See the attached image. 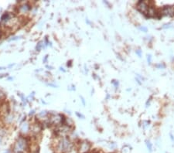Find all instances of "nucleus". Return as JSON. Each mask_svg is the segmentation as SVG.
Here are the masks:
<instances>
[{
	"instance_id": "nucleus-1",
	"label": "nucleus",
	"mask_w": 174,
	"mask_h": 153,
	"mask_svg": "<svg viewBox=\"0 0 174 153\" xmlns=\"http://www.w3.org/2000/svg\"><path fill=\"white\" fill-rule=\"evenodd\" d=\"M30 142V136L20 135L13 144L12 153H28Z\"/></svg>"
},
{
	"instance_id": "nucleus-2",
	"label": "nucleus",
	"mask_w": 174,
	"mask_h": 153,
	"mask_svg": "<svg viewBox=\"0 0 174 153\" xmlns=\"http://www.w3.org/2000/svg\"><path fill=\"white\" fill-rule=\"evenodd\" d=\"M56 144L54 145L56 153H67L75 147V144L67 137L56 138Z\"/></svg>"
},
{
	"instance_id": "nucleus-3",
	"label": "nucleus",
	"mask_w": 174,
	"mask_h": 153,
	"mask_svg": "<svg viewBox=\"0 0 174 153\" xmlns=\"http://www.w3.org/2000/svg\"><path fill=\"white\" fill-rule=\"evenodd\" d=\"M91 143L86 140H79V142L77 143V151L78 153H89L91 151Z\"/></svg>"
},
{
	"instance_id": "nucleus-4",
	"label": "nucleus",
	"mask_w": 174,
	"mask_h": 153,
	"mask_svg": "<svg viewBox=\"0 0 174 153\" xmlns=\"http://www.w3.org/2000/svg\"><path fill=\"white\" fill-rule=\"evenodd\" d=\"M20 135L28 136V135H29V132H30V123L26 121L22 122V124L20 125Z\"/></svg>"
},
{
	"instance_id": "nucleus-5",
	"label": "nucleus",
	"mask_w": 174,
	"mask_h": 153,
	"mask_svg": "<svg viewBox=\"0 0 174 153\" xmlns=\"http://www.w3.org/2000/svg\"><path fill=\"white\" fill-rule=\"evenodd\" d=\"M137 9H138V10H139L141 13L146 15L147 13H148V11H149V6L146 2L139 1V2L137 3Z\"/></svg>"
},
{
	"instance_id": "nucleus-6",
	"label": "nucleus",
	"mask_w": 174,
	"mask_h": 153,
	"mask_svg": "<svg viewBox=\"0 0 174 153\" xmlns=\"http://www.w3.org/2000/svg\"><path fill=\"white\" fill-rule=\"evenodd\" d=\"M161 13L163 15L168 16H174V7L173 6H164L163 9H161Z\"/></svg>"
},
{
	"instance_id": "nucleus-7",
	"label": "nucleus",
	"mask_w": 174,
	"mask_h": 153,
	"mask_svg": "<svg viewBox=\"0 0 174 153\" xmlns=\"http://www.w3.org/2000/svg\"><path fill=\"white\" fill-rule=\"evenodd\" d=\"M146 146H147V148H148V149H149V151L151 152L152 149V144L150 143V142L146 141Z\"/></svg>"
},
{
	"instance_id": "nucleus-8",
	"label": "nucleus",
	"mask_w": 174,
	"mask_h": 153,
	"mask_svg": "<svg viewBox=\"0 0 174 153\" xmlns=\"http://www.w3.org/2000/svg\"><path fill=\"white\" fill-rule=\"evenodd\" d=\"M42 47V42H40V43L37 44V46H36V50L40 51V49H41Z\"/></svg>"
},
{
	"instance_id": "nucleus-9",
	"label": "nucleus",
	"mask_w": 174,
	"mask_h": 153,
	"mask_svg": "<svg viewBox=\"0 0 174 153\" xmlns=\"http://www.w3.org/2000/svg\"><path fill=\"white\" fill-rule=\"evenodd\" d=\"M139 29L140 30L143 31V32H147V31H148V29H147L146 27H145V26H140Z\"/></svg>"
},
{
	"instance_id": "nucleus-10",
	"label": "nucleus",
	"mask_w": 174,
	"mask_h": 153,
	"mask_svg": "<svg viewBox=\"0 0 174 153\" xmlns=\"http://www.w3.org/2000/svg\"><path fill=\"white\" fill-rule=\"evenodd\" d=\"M147 60H148V63H151V61H152V57H151V55L147 56Z\"/></svg>"
},
{
	"instance_id": "nucleus-11",
	"label": "nucleus",
	"mask_w": 174,
	"mask_h": 153,
	"mask_svg": "<svg viewBox=\"0 0 174 153\" xmlns=\"http://www.w3.org/2000/svg\"><path fill=\"white\" fill-rule=\"evenodd\" d=\"M112 84L114 85V87H115L116 88H117V87H118V82L117 81H113Z\"/></svg>"
},
{
	"instance_id": "nucleus-12",
	"label": "nucleus",
	"mask_w": 174,
	"mask_h": 153,
	"mask_svg": "<svg viewBox=\"0 0 174 153\" xmlns=\"http://www.w3.org/2000/svg\"><path fill=\"white\" fill-rule=\"evenodd\" d=\"M3 140H4V136L2 135H0V145L3 142Z\"/></svg>"
},
{
	"instance_id": "nucleus-13",
	"label": "nucleus",
	"mask_w": 174,
	"mask_h": 153,
	"mask_svg": "<svg viewBox=\"0 0 174 153\" xmlns=\"http://www.w3.org/2000/svg\"><path fill=\"white\" fill-rule=\"evenodd\" d=\"M3 36V31H2V28H1V26H0V39L2 38V36Z\"/></svg>"
},
{
	"instance_id": "nucleus-14",
	"label": "nucleus",
	"mask_w": 174,
	"mask_h": 153,
	"mask_svg": "<svg viewBox=\"0 0 174 153\" xmlns=\"http://www.w3.org/2000/svg\"><path fill=\"white\" fill-rule=\"evenodd\" d=\"M76 115H78L79 118H84V116L82 115H81V114H79V113H78V112H77Z\"/></svg>"
},
{
	"instance_id": "nucleus-15",
	"label": "nucleus",
	"mask_w": 174,
	"mask_h": 153,
	"mask_svg": "<svg viewBox=\"0 0 174 153\" xmlns=\"http://www.w3.org/2000/svg\"><path fill=\"white\" fill-rule=\"evenodd\" d=\"M136 54H138V55L139 57H141V50H136Z\"/></svg>"
},
{
	"instance_id": "nucleus-16",
	"label": "nucleus",
	"mask_w": 174,
	"mask_h": 153,
	"mask_svg": "<svg viewBox=\"0 0 174 153\" xmlns=\"http://www.w3.org/2000/svg\"><path fill=\"white\" fill-rule=\"evenodd\" d=\"M169 26H170V24H167V25H164L163 26V28H169Z\"/></svg>"
},
{
	"instance_id": "nucleus-17",
	"label": "nucleus",
	"mask_w": 174,
	"mask_h": 153,
	"mask_svg": "<svg viewBox=\"0 0 174 153\" xmlns=\"http://www.w3.org/2000/svg\"><path fill=\"white\" fill-rule=\"evenodd\" d=\"M33 114H34V111H32V112H30V114H29V115H33Z\"/></svg>"
},
{
	"instance_id": "nucleus-18",
	"label": "nucleus",
	"mask_w": 174,
	"mask_h": 153,
	"mask_svg": "<svg viewBox=\"0 0 174 153\" xmlns=\"http://www.w3.org/2000/svg\"><path fill=\"white\" fill-rule=\"evenodd\" d=\"M81 100H82V102H83L84 105H85V102H84V98H83V97H81Z\"/></svg>"
},
{
	"instance_id": "nucleus-19",
	"label": "nucleus",
	"mask_w": 174,
	"mask_h": 153,
	"mask_svg": "<svg viewBox=\"0 0 174 153\" xmlns=\"http://www.w3.org/2000/svg\"><path fill=\"white\" fill-rule=\"evenodd\" d=\"M170 136H171V139H172V141H174V138H173V136L172 135V134H170Z\"/></svg>"
},
{
	"instance_id": "nucleus-20",
	"label": "nucleus",
	"mask_w": 174,
	"mask_h": 153,
	"mask_svg": "<svg viewBox=\"0 0 174 153\" xmlns=\"http://www.w3.org/2000/svg\"><path fill=\"white\" fill-rule=\"evenodd\" d=\"M3 69H4V67H0V70H3Z\"/></svg>"
}]
</instances>
